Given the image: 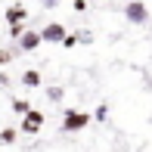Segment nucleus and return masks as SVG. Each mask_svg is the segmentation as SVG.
<instances>
[{
    "mask_svg": "<svg viewBox=\"0 0 152 152\" xmlns=\"http://www.w3.org/2000/svg\"><path fill=\"white\" fill-rule=\"evenodd\" d=\"M124 19H127L130 25H146L149 22V6L143 3V0H127V3H124Z\"/></svg>",
    "mask_w": 152,
    "mask_h": 152,
    "instance_id": "obj_1",
    "label": "nucleus"
},
{
    "mask_svg": "<svg viewBox=\"0 0 152 152\" xmlns=\"http://www.w3.org/2000/svg\"><path fill=\"white\" fill-rule=\"evenodd\" d=\"M87 124H90V115L87 112H75V109H68L65 112V118H62V130H65V134H78V130H84Z\"/></svg>",
    "mask_w": 152,
    "mask_h": 152,
    "instance_id": "obj_2",
    "label": "nucleus"
},
{
    "mask_svg": "<svg viewBox=\"0 0 152 152\" xmlns=\"http://www.w3.org/2000/svg\"><path fill=\"white\" fill-rule=\"evenodd\" d=\"M22 134H37L40 127H44V112H37V109H28V112L22 115Z\"/></svg>",
    "mask_w": 152,
    "mask_h": 152,
    "instance_id": "obj_3",
    "label": "nucleus"
},
{
    "mask_svg": "<svg viewBox=\"0 0 152 152\" xmlns=\"http://www.w3.org/2000/svg\"><path fill=\"white\" fill-rule=\"evenodd\" d=\"M40 44H44V37H40V31H34V28H25L19 34V50L22 53H34Z\"/></svg>",
    "mask_w": 152,
    "mask_h": 152,
    "instance_id": "obj_4",
    "label": "nucleus"
},
{
    "mask_svg": "<svg viewBox=\"0 0 152 152\" xmlns=\"http://www.w3.org/2000/svg\"><path fill=\"white\" fill-rule=\"evenodd\" d=\"M40 37H44L47 44H62V40H65V25L62 22H50L44 31H40Z\"/></svg>",
    "mask_w": 152,
    "mask_h": 152,
    "instance_id": "obj_5",
    "label": "nucleus"
},
{
    "mask_svg": "<svg viewBox=\"0 0 152 152\" xmlns=\"http://www.w3.org/2000/svg\"><path fill=\"white\" fill-rule=\"evenodd\" d=\"M25 19H28L25 3H12L10 10H6V22H10V25H19V22H25Z\"/></svg>",
    "mask_w": 152,
    "mask_h": 152,
    "instance_id": "obj_6",
    "label": "nucleus"
},
{
    "mask_svg": "<svg viewBox=\"0 0 152 152\" xmlns=\"http://www.w3.org/2000/svg\"><path fill=\"white\" fill-rule=\"evenodd\" d=\"M22 84L34 90V87H40V84H44V78H40V72H37V68H28V72L22 75Z\"/></svg>",
    "mask_w": 152,
    "mask_h": 152,
    "instance_id": "obj_7",
    "label": "nucleus"
},
{
    "mask_svg": "<svg viewBox=\"0 0 152 152\" xmlns=\"http://www.w3.org/2000/svg\"><path fill=\"white\" fill-rule=\"evenodd\" d=\"M62 96H65L62 87H47V99H50V102H62Z\"/></svg>",
    "mask_w": 152,
    "mask_h": 152,
    "instance_id": "obj_8",
    "label": "nucleus"
},
{
    "mask_svg": "<svg viewBox=\"0 0 152 152\" xmlns=\"http://www.w3.org/2000/svg\"><path fill=\"white\" fill-rule=\"evenodd\" d=\"M12 109H16L19 115H25V112L31 109V102H28V99H12Z\"/></svg>",
    "mask_w": 152,
    "mask_h": 152,
    "instance_id": "obj_9",
    "label": "nucleus"
},
{
    "mask_svg": "<svg viewBox=\"0 0 152 152\" xmlns=\"http://www.w3.org/2000/svg\"><path fill=\"white\" fill-rule=\"evenodd\" d=\"M12 140H16V130H12V127H3V130H0V143H12Z\"/></svg>",
    "mask_w": 152,
    "mask_h": 152,
    "instance_id": "obj_10",
    "label": "nucleus"
},
{
    "mask_svg": "<svg viewBox=\"0 0 152 152\" xmlns=\"http://www.w3.org/2000/svg\"><path fill=\"white\" fill-rule=\"evenodd\" d=\"M22 31H25V22H19V25H10V34H12L16 40H19V34H22Z\"/></svg>",
    "mask_w": 152,
    "mask_h": 152,
    "instance_id": "obj_11",
    "label": "nucleus"
},
{
    "mask_svg": "<svg viewBox=\"0 0 152 152\" xmlns=\"http://www.w3.org/2000/svg\"><path fill=\"white\" fill-rule=\"evenodd\" d=\"M12 59V53H6V50H0V65H6V62Z\"/></svg>",
    "mask_w": 152,
    "mask_h": 152,
    "instance_id": "obj_12",
    "label": "nucleus"
},
{
    "mask_svg": "<svg viewBox=\"0 0 152 152\" xmlns=\"http://www.w3.org/2000/svg\"><path fill=\"white\" fill-rule=\"evenodd\" d=\"M40 3H44L47 10H53V6H59V0H40Z\"/></svg>",
    "mask_w": 152,
    "mask_h": 152,
    "instance_id": "obj_13",
    "label": "nucleus"
}]
</instances>
